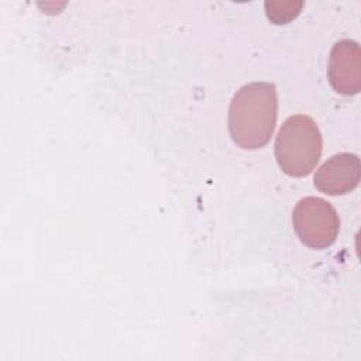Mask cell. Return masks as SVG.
Masks as SVG:
<instances>
[{"mask_svg": "<svg viewBox=\"0 0 361 361\" xmlns=\"http://www.w3.org/2000/svg\"><path fill=\"white\" fill-rule=\"evenodd\" d=\"M278 117L276 87L268 82H252L240 87L231 99L228 131L243 149L265 147L275 130Z\"/></svg>", "mask_w": 361, "mask_h": 361, "instance_id": "1", "label": "cell"}, {"mask_svg": "<svg viewBox=\"0 0 361 361\" xmlns=\"http://www.w3.org/2000/svg\"><path fill=\"white\" fill-rule=\"evenodd\" d=\"M322 134L312 117L295 114L288 117L275 140V158L289 176L309 175L322 155Z\"/></svg>", "mask_w": 361, "mask_h": 361, "instance_id": "2", "label": "cell"}, {"mask_svg": "<svg viewBox=\"0 0 361 361\" xmlns=\"http://www.w3.org/2000/svg\"><path fill=\"white\" fill-rule=\"evenodd\" d=\"M292 224L299 240L310 248L331 245L340 231L336 209L324 199L307 196L300 199L292 213Z\"/></svg>", "mask_w": 361, "mask_h": 361, "instance_id": "3", "label": "cell"}, {"mask_svg": "<svg viewBox=\"0 0 361 361\" xmlns=\"http://www.w3.org/2000/svg\"><path fill=\"white\" fill-rule=\"evenodd\" d=\"M329 82L331 87L345 96L361 90V48L357 41L341 39L330 51Z\"/></svg>", "mask_w": 361, "mask_h": 361, "instance_id": "4", "label": "cell"}, {"mask_svg": "<svg viewBox=\"0 0 361 361\" xmlns=\"http://www.w3.org/2000/svg\"><path fill=\"white\" fill-rule=\"evenodd\" d=\"M361 164L355 154L341 152L330 157L314 175V186L319 192L340 196L351 192L360 183Z\"/></svg>", "mask_w": 361, "mask_h": 361, "instance_id": "5", "label": "cell"}, {"mask_svg": "<svg viewBox=\"0 0 361 361\" xmlns=\"http://www.w3.org/2000/svg\"><path fill=\"white\" fill-rule=\"evenodd\" d=\"M303 7V1H265L267 17L275 24H286L293 20Z\"/></svg>", "mask_w": 361, "mask_h": 361, "instance_id": "6", "label": "cell"}]
</instances>
